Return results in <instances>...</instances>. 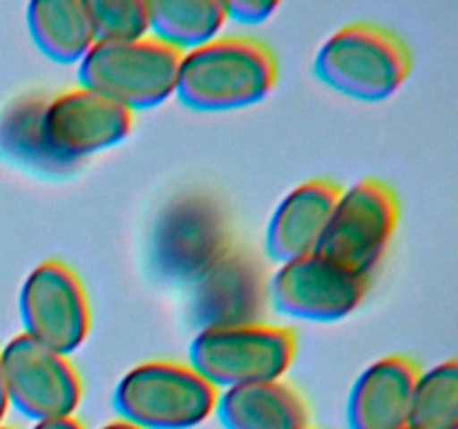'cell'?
I'll return each instance as SVG.
<instances>
[{"label": "cell", "mask_w": 458, "mask_h": 429, "mask_svg": "<svg viewBox=\"0 0 458 429\" xmlns=\"http://www.w3.org/2000/svg\"><path fill=\"white\" fill-rule=\"evenodd\" d=\"M148 16L152 38L179 54L204 47L228 22L226 3L217 0H155Z\"/></svg>", "instance_id": "cell-18"}, {"label": "cell", "mask_w": 458, "mask_h": 429, "mask_svg": "<svg viewBox=\"0 0 458 429\" xmlns=\"http://www.w3.org/2000/svg\"><path fill=\"white\" fill-rule=\"evenodd\" d=\"M231 246V222L222 201L191 190L170 199L157 217L150 264L161 280L191 286Z\"/></svg>", "instance_id": "cell-4"}, {"label": "cell", "mask_w": 458, "mask_h": 429, "mask_svg": "<svg viewBox=\"0 0 458 429\" xmlns=\"http://www.w3.org/2000/svg\"><path fill=\"white\" fill-rule=\"evenodd\" d=\"M179 61L182 54L152 36L134 43L94 45L79 63V85L134 114L159 107L173 97Z\"/></svg>", "instance_id": "cell-7"}, {"label": "cell", "mask_w": 458, "mask_h": 429, "mask_svg": "<svg viewBox=\"0 0 458 429\" xmlns=\"http://www.w3.org/2000/svg\"><path fill=\"white\" fill-rule=\"evenodd\" d=\"M307 429H313V427H307Z\"/></svg>", "instance_id": "cell-26"}, {"label": "cell", "mask_w": 458, "mask_h": 429, "mask_svg": "<svg viewBox=\"0 0 458 429\" xmlns=\"http://www.w3.org/2000/svg\"><path fill=\"white\" fill-rule=\"evenodd\" d=\"M9 407L34 423L72 418L83 400V383L63 353L18 333L0 351Z\"/></svg>", "instance_id": "cell-9"}, {"label": "cell", "mask_w": 458, "mask_h": 429, "mask_svg": "<svg viewBox=\"0 0 458 429\" xmlns=\"http://www.w3.org/2000/svg\"><path fill=\"white\" fill-rule=\"evenodd\" d=\"M280 76L267 43L250 36H217L182 54L174 97L195 112H235L264 101Z\"/></svg>", "instance_id": "cell-1"}, {"label": "cell", "mask_w": 458, "mask_h": 429, "mask_svg": "<svg viewBox=\"0 0 458 429\" xmlns=\"http://www.w3.org/2000/svg\"><path fill=\"white\" fill-rule=\"evenodd\" d=\"M25 16L38 52L58 65L81 63L94 47L92 21L83 0H34Z\"/></svg>", "instance_id": "cell-17"}, {"label": "cell", "mask_w": 458, "mask_h": 429, "mask_svg": "<svg viewBox=\"0 0 458 429\" xmlns=\"http://www.w3.org/2000/svg\"><path fill=\"white\" fill-rule=\"evenodd\" d=\"M0 429H9V427H0Z\"/></svg>", "instance_id": "cell-25"}, {"label": "cell", "mask_w": 458, "mask_h": 429, "mask_svg": "<svg viewBox=\"0 0 458 429\" xmlns=\"http://www.w3.org/2000/svg\"><path fill=\"white\" fill-rule=\"evenodd\" d=\"M22 333L70 358L92 329L83 280L61 259H45L30 271L18 293Z\"/></svg>", "instance_id": "cell-8"}, {"label": "cell", "mask_w": 458, "mask_h": 429, "mask_svg": "<svg viewBox=\"0 0 458 429\" xmlns=\"http://www.w3.org/2000/svg\"><path fill=\"white\" fill-rule=\"evenodd\" d=\"M88 12L94 45L134 43L150 36V16L143 0H92Z\"/></svg>", "instance_id": "cell-20"}, {"label": "cell", "mask_w": 458, "mask_h": 429, "mask_svg": "<svg viewBox=\"0 0 458 429\" xmlns=\"http://www.w3.org/2000/svg\"><path fill=\"white\" fill-rule=\"evenodd\" d=\"M52 92H25L12 98L0 112V156L18 168L45 179L74 174L79 164L63 161L49 150L43 134V112Z\"/></svg>", "instance_id": "cell-15"}, {"label": "cell", "mask_w": 458, "mask_h": 429, "mask_svg": "<svg viewBox=\"0 0 458 429\" xmlns=\"http://www.w3.org/2000/svg\"><path fill=\"white\" fill-rule=\"evenodd\" d=\"M277 9L280 4L268 0H237V3H226V18L240 25H262Z\"/></svg>", "instance_id": "cell-21"}, {"label": "cell", "mask_w": 458, "mask_h": 429, "mask_svg": "<svg viewBox=\"0 0 458 429\" xmlns=\"http://www.w3.org/2000/svg\"><path fill=\"white\" fill-rule=\"evenodd\" d=\"M405 429H410V427H405Z\"/></svg>", "instance_id": "cell-27"}, {"label": "cell", "mask_w": 458, "mask_h": 429, "mask_svg": "<svg viewBox=\"0 0 458 429\" xmlns=\"http://www.w3.org/2000/svg\"><path fill=\"white\" fill-rule=\"evenodd\" d=\"M217 389L191 365L143 362L121 375L112 393L119 420L137 429H195L215 414Z\"/></svg>", "instance_id": "cell-3"}, {"label": "cell", "mask_w": 458, "mask_h": 429, "mask_svg": "<svg viewBox=\"0 0 458 429\" xmlns=\"http://www.w3.org/2000/svg\"><path fill=\"white\" fill-rule=\"evenodd\" d=\"M420 369L405 356L371 362L352 384L347 398L349 429H405Z\"/></svg>", "instance_id": "cell-14"}, {"label": "cell", "mask_w": 458, "mask_h": 429, "mask_svg": "<svg viewBox=\"0 0 458 429\" xmlns=\"http://www.w3.org/2000/svg\"><path fill=\"white\" fill-rule=\"evenodd\" d=\"M132 125V112L81 85L49 94L43 112V134L49 150L79 165L89 155L123 143Z\"/></svg>", "instance_id": "cell-12"}, {"label": "cell", "mask_w": 458, "mask_h": 429, "mask_svg": "<svg viewBox=\"0 0 458 429\" xmlns=\"http://www.w3.org/2000/svg\"><path fill=\"white\" fill-rule=\"evenodd\" d=\"M410 429H458V365L445 360L416 378Z\"/></svg>", "instance_id": "cell-19"}, {"label": "cell", "mask_w": 458, "mask_h": 429, "mask_svg": "<svg viewBox=\"0 0 458 429\" xmlns=\"http://www.w3.org/2000/svg\"><path fill=\"white\" fill-rule=\"evenodd\" d=\"M369 280L352 275L311 253L277 266L268 280V302L293 320L331 324L352 315L365 299Z\"/></svg>", "instance_id": "cell-10"}, {"label": "cell", "mask_w": 458, "mask_h": 429, "mask_svg": "<svg viewBox=\"0 0 458 429\" xmlns=\"http://www.w3.org/2000/svg\"><path fill=\"white\" fill-rule=\"evenodd\" d=\"M31 429H85L79 420L72 418H58V420H43V423H34Z\"/></svg>", "instance_id": "cell-22"}, {"label": "cell", "mask_w": 458, "mask_h": 429, "mask_svg": "<svg viewBox=\"0 0 458 429\" xmlns=\"http://www.w3.org/2000/svg\"><path fill=\"white\" fill-rule=\"evenodd\" d=\"M268 304V280L258 255L233 244L191 284V320L197 331L258 324Z\"/></svg>", "instance_id": "cell-11"}, {"label": "cell", "mask_w": 458, "mask_h": 429, "mask_svg": "<svg viewBox=\"0 0 458 429\" xmlns=\"http://www.w3.org/2000/svg\"><path fill=\"white\" fill-rule=\"evenodd\" d=\"M101 429H137V427H132V425L123 423V420H114V423H107V425H103Z\"/></svg>", "instance_id": "cell-24"}, {"label": "cell", "mask_w": 458, "mask_h": 429, "mask_svg": "<svg viewBox=\"0 0 458 429\" xmlns=\"http://www.w3.org/2000/svg\"><path fill=\"white\" fill-rule=\"evenodd\" d=\"M401 204L392 186L362 179L340 192L316 253L343 271L369 280L396 232Z\"/></svg>", "instance_id": "cell-6"}, {"label": "cell", "mask_w": 458, "mask_h": 429, "mask_svg": "<svg viewBox=\"0 0 458 429\" xmlns=\"http://www.w3.org/2000/svg\"><path fill=\"white\" fill-rule=\"evenodd\" d=\"M340 192L343 188L329 179H311L286 192L268 219L264 240L268 259L280 266L316 253Z\"/></svg>", "instance_id": "cell-13"}, {"label": "cell", "mask_w": 458, "mask_h": 429, "mask_svg": "<svg viewBox=\"0 0 458 429\" xmlns=\"http://www.w3.org/2000/svg\"><path fill=\"white\" fill-rule=\"evenodd\" d=\"M215 414L224 429H307L309 409L300 391L282 380L217 391Z\"/></svg>", "instance_id": "cell-16"}, {"label": "cell", "mask_w": 458, "mask_h": 429, "mask_svg": "<svg viewBox=\"0 0 458 429\" xmlns=\"http://www.w3.org/2000/svg\"><path fill=\"white\" fill-rule=\"evenodd\" d=\"M313 74L343 97L362 103L392 98L411 74V52L392 29L352 22L335 29L318 49Z\"/></svg>", "instance_id": "cell-2"}, {"label": "cell", "mask_w": 458, "mask_h": 429, "mask_svg": "<svg viewBox=\"0 0 458 429\" xmlns=\"http://www.w3.org/2000/svg\"><path fill=\"white\" fill-rule=\"evenodd\" d=\"M298 335L286 326L242 324L197 331L188 347V365L215 389L273 383L291 369Z\"/></svg>", "instance_id": "cell-5"}, {"label": "cell", "mask_w": 458, "mask_h": 429, "mask_svg": "<svg viewBox=\"0 0 458 429\" xmlns=\"http://www.w3.org/2000/svg\"><path fill=\"white\" fill-rule=\"evenodd\" d=\"M9 411V398H7V387H4L3 378V366H0V427H3V420Z\"/></svg>", "instance_id": "cell-23"}]
</instances>
